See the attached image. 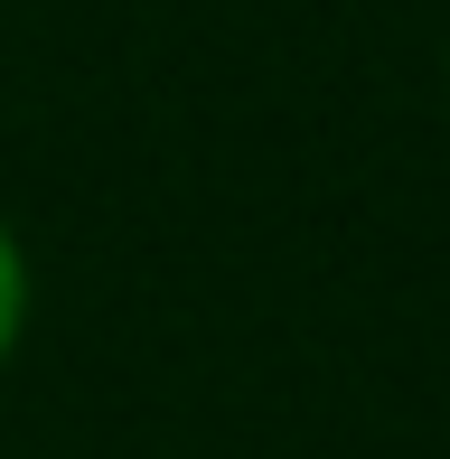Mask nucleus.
<instances>
[{
	"label": "nucleus",
	"instance_id": "nucleus-1",
	"mask_svg": "<svg viewBox=\"0 0 450 459\" xmlns=\"http://www.w3.org/2000/svg\"><path fill=\"white\" fill-rule=\"evenodd\" d=\"M29 319H38V273H29V244H19V225L0 216V366L19 357Z\"/></svg>",
	"mask_w": 450,
	"mask_h": 459
}]
</instances>
